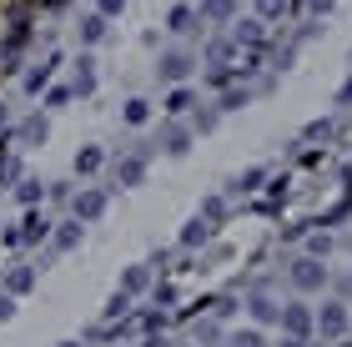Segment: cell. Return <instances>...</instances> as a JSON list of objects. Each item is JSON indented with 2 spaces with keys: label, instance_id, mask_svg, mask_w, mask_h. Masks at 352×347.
<instances>
[{
  "label": "cell",
  "instance_id": "42",
  "mask_svg": "<svg viewBox=\"0 0 352 347\" xmlns=\"http://www.w3.org/2000/svg\"><path fill=\"white\" fill-rule=\"evenodd\" d=\"M307 5H312V10H332V0H307Z\"/></svg>",
  "mask_w": 352,
  "mask_h": 347
},
{
  "label": "cell",
  "instance_id": "19",
  "mask_svg": "<svg viewBox=\"0 0 352 347\" xmlns=\"http://www.w3.org/2000/svg\"><path fill=\"white\" fill-rule=\"evenodd\" d=\"M81 41H86V45L106 41V15H101V10H96V15H86V21H81Z\"/></svg>",
  "mask_w": 352,
  "mask_h": 347
},
{
  "label": "cell",
  "instance_id": "9",
  "mask_svg": "<svg viewBox=\"0 0 352 347\" xmlns=\"http://www.w3.org/2000/svg\"><path fill=\"white\" fill-rule=\"evenodd\" d=\"M81 222H66V227H60V232H51V251H76V247H81Z\"/></svg>",
  "mask_w": 352,
  "mask_h": 347
},
{
  "label": "cell",
  "instance_id": "21",
  "mask_svg": "<svg viewBox=\"0 0 352 347\" xmlns=\"http://www.w3.org/2000/svg\"><path fill=\"white\" fill-rule=\"evenodd\" d=\"M51 71H56V60H45V66H36V71L25 76V91H30V96H41V91L51 86Z\"/></svg>",
  "mask_w": 352,
  "mask_h": 347
},
{
  "label": "cell",
  "instance_id": "39",
  "mask_svg": "<svg viewBox=\"0 0 352 347\" xmlns=\"http://www.w3.org/2000/svg\"><path fill=\"white\" fill-rule=\"evenodd\" d=\"M96 5H101V15H121V10H126V0H96Z\"/></svg>",
  "mask_w": 352,
  "mask_h": 347
},
{
  "label": "cell",
  "instance_id": "36",
  "mask_svg": "<svg viewBox=\"0 0 352 347\" xmlns=\"http://www.w3.org/2000/svg\"><path fill=\"white\" fill-rule=\"evenodd\" d=\"M232 312H236L232 297H217V302H212V317H232Z\"/></svg>",
  "mask_w": 352,
  "mask_h": 347
},
{
  "label": "cell",
  "instance_id": "7",
  "mask_svg": "<svg viewBox=\"0 0 352 347\" xmlns=\"http://www.w3.org/2000/svg\"><path fill=\"white\" fill-rule=\"evenodd\" d=\"M247 312H252L257 322H277V317H282V307L272 302L267 292H252V297H247Z\"/></svg>",
  "mask_w": 352,
  "mask_h": 347
},
{
  "label": "cell",
  "instance_id": "23",
  "mask_svg": "<svg viewBox=\"0 0 352 347\" xmlns=\"http://www.w3.org/2000/svg\"><path fill=\"white\" fill-rule=\"evenodd\" d=\"M191 106H197V96H191L186 86H176L171 96H166V111H171V116H182V111H191Z\"/></svg>",
  "mask_w": 352,
  "mask_h": 347
},
{
  "label": "cell",
  "instance_id": "33",
  "mask_svg": "<svg viewBox=\"0 0 352 347\" xmlns=\"http://www.w3.org/2000/svg\"><path fill=\"white\" fill-rule=\"evenodd\" d=\"M0 181H21V161H15V156H10V161H0Z\"/></svg>",
  "mask_w": 352,
  "mask_h": 347
},
{
  "label": "cell",
  "instance_id": "38",
  "mask_svg": "<svg viewBox=\"0 0 352 347\" xmlns=\"http://www.w3.org/2000/svg\"><path fill=\"white\" fill-rule=\"evenodd\" d=\"M257 181H262V171H247V177H236V192H252Z\"/></svg>",
  "mask_w": 352,
  "mask_h": 347
},
{
  "label": "cell",
  "instance_id": "27",
  "mask_svg": "<svg viewBox=\"0 0 352 347\" xmlns=\"http://www.w3.org/2000/svg\"><path fill=\"white\" fill-rule=\"evenodd\" d=\"M126 312H131V292H116L106 302V317H126Z\"/></svg>",
  "mask_w": 352,
  "mask_h": 347
},
{
  "label": "cell",
  "instance_id": "22",
  "mask_svg": "<svg viewBox=\"0 0 352 347\" xmlns=\"http://www.w3.org/2000/svg\"><path fill=\"white\" fill-rule=\"evenodd\" d=\"M232 41L236 45H262V21H242V25L232 30Z\"/></svg>",
  "mask_w": 352,
  "mask_h": 347
},
{
  "label": "cell",
  "instance_id": "3",
  "mask_svg": "<svg viewBox=\"0 0 352 347\" xmlns=\"http://www.w3.org/2000/svg\"><path fill=\"white\" fill-rule=\"evenodd\" d=\"M191 66H197V60H191L186 51H166L162 60H156V76H162L166 86H182L186 76H191Z\"/></svg>",
  "mask_w": 352,
  "mask_h": 347
},
{
  "label": "cell",
  "instance_id": "6",
  "mask_svg": "<svg viewBox=\"0 0 352 347\" xmlns=\"http://www.w3.org/2000/svg\"><path fill=\"white\" fill-rule=\"evenodd\" d=\"M141 177H146V151L126 156V161H116V186H136Z\"/></svg>",
  "mask_w": 352,
  "mask_h": 347
},
{
  "label": "cell",
  "instance_id": "41",
  "mask_svg": "<svg viewBox=\"0 0 352 347\" xmlns=\"http://www.w3.org/2000/svg\"><path fill=\"white\" fill-rule=\"evenodd\" d=\"M338 292H342V297H352V272H347V277H338Z\"/></svg>",
  "mask_w": 352,
  "mask_h": 347
},
{
  "label": "cell",
  "instance_id": "32",
  "mask_svg": "<svg viewBox=\"0 0 352 347\" xmlns=\"http://www.w3.org/2000/svg\"><path fill=\"white\" fill-rule=\"evenodd\" d=\"M71 96H76V91H71V86H56V91H45V106H66Z\"/></svg>",
  "mask_w": 352,
  "mask_h": 347
},
{
  "label": "cell",
  "instance_id": "35",
  "mask_svg": "<svg viewBox=\"0 0 352 347\" xmlns=\"http://www.w3.org/2000/svg\"><path fill=\"white\" fill-rule=\"evenodd\" d=\"M307 247H312V257H327V251H332V236H307Z\"/></svg>",
  "mask_w": 352,
  "mask_h": 347
},
{
  "label": "cell",
  "instance_id": "26",
  "mask_svg": "<svg viewBox=\"0 0 352 347\" xmlns=\"http://www.w3.org/2000/svg\"><path fill=\"white\" fill-rule=\"evenodd\" d=\"M221 216H227V201H221V197H206V201H201V222H221Z\"/></svg>",
  "mask_w": 352,
  "mask_h": 347
},
{
  "label": "cell",
  "instance_id": "13",
  "mask_svg": "<svg viewBox=\"0 0 352 347\" xmlns=\"http://www.w3.org/2000/svg\"><path fill=\"white\" fill-rule=\"evenodd\" d=\"M51 236V222H45L41 212H25V222H21V242H45Z\"/></svg>",
  "mask_w": 352,
  "mask_h": 347
},
{
  "label": "cell",
  "instance_id": "45",
  "mask_svg": "<svg viewBox=\"0 0 352 347\" xmlns=\"http://www.w3.org/2000/svg\"><path fill=\"white\" fill-rule=\"evenodd\" d=\"M56 347H81V342H56Z\"/></svg>",
  "mask_w": 352,
  "mask_h": 347
},
{
  "label": "cell",
  "instance_id": "31",
  "mask_svg": "<svg viewBox=\"0 0 352 347\" xmlns=\"http://www.w3.org/2000/svg\"><path fill=\"white\" fill-rule=\"evenodd\" d=\"M141 327H146V333H162V327H166V317H162V312H141V317H136Z\"/></svg>",
  "mask_w": 352,
  "mask_h": 347
},
{
  "label": "cell",
  "instance_id": "29",
  "mask_svg": "<svg viewBox=\"0 0 352 347\" xmlns=\"http://www.w3.org/2000/svg\"><path fill=\"white\" fill-rule=\"evenodd\" d=\"M287 10V0H257V15L262 21H272V15H282Z\"/></svg>",
  "mask_w": 352,
  "mask_h": 347
},
{
  "label": "cell",
  "instance_id": "30",
  "mask_svg": "<svg viewBox=\"0 0 352 347\" xmlns=\"http://www.w3.org/2000/svg\"><path fill=\"white\" fill-rule=\"evenodd\" d=\"M247 106V91H227V96H221V111H242Z\"/></svg>",
  "mask_w": 352,
  "mask_h": 347
},
{
  "label": "cell",
  "instance_id": "8",
  "mask_svg": "<svg viewBox=\"0 0 352 347\" xmlns=\"http://www.w3.org/2000/svg\"><path fill=\"white\" fill-rule=\"evenodd\" d=\"M71 91H76V96H91V91H96V60H91V56L76 60V81H71Z\"/></svg>",
  "mask_w": 352,
  "mask_h": 347
},
{
  "label": "cell",
  "instance_id": "18",
  "mask_svg": "<svg viewBox=\"0 0 352 347\" xmlns=\"http://www.w3.org/2000/svg\"><path fill=\"white\" fill-rule=\"evenodd\" d=\"M206 236H212V222H201V216H191L186 232H182V247H201Z\"/></svg>",
  "mask_w": 352,
  "mask_h": 347
},
{
  "label": "cell",
  "instance_id": "1",
  "mask_svg": "<svg viewBox=\"0 0 352 347\" xmlns=\"http://www.w3.org/2000/svg\"><path fill=\"white\" fill-rule=\"evenodd\" d=\"M106 207H111V192H106V186H81V192L71 197L76 222H96V216H106Z\"/></svg>",
  "mask_w": 352,
  "mask_h": 347
},
{
  "label": "cell",
  "instance_id": "20",
  "mask_svg": "<svg viewBox=\"0 0 352 347\" xmlns=\"http://www.w3.org/2000/svg\"><path fill=\"white\" fill-rule=\"evenodd\" d=\"M126 126H146L151 121V101H141V96H131V101H126Z\"/></svg>",
  "mask_w": 352,
  "mask_h": 347
},
{
  "label": "cell",
  "instance_id": "43",
  "mask_svg": "<svg viewBox=\"0 0 352 347\" xmlns=\"http://www.w3.org/2000/svg\"><path fill=\"white\" fill-rule=\"evenodd\" d=\"M282 347H302V337H287V342H282Z\"/></svg>",
  "mask_w": 352,
  "mask_h": 347
},
{
  "label": "cell",
  "instance_id": "28",
  "mask_svg": "<svg viewBox=\"0 0 352 347\" xmlns=\"http://www.w3.org/2000/svg\"><path fill=\"white\" fill-rule=\"evenodd\" d=\"M201 342H221V327L217 322H197V347Z\"/></svg>",
  "mask_w": 352,
  "mask_h": 347
},
{
  "label": "cell",
  "instance_id": "40",
  "mask_svg": "<svg viewBox=\"0 0 352 347\" xmlns=\"http://www.w3.org/2000/svg\"><path fill=\"white\" fill-rule=\"evenodd\" d=\"M141 347H171V342H166V333H146V342H141Z\"/></svg>",
  "mask_w": 352,
  "mask_h": 347
},
{
  "label": "cell",
  "instance_id": "17",
  "mask_svg": "<svg viewBox=\"0 0 352 347\" xmlns=\"http://www.w3.org/2000/svg\"><path fill=\"white\" fill-rule=\"evenodd\" d=\"M45 136H51V121H45V116H30V121L21 126V141H25V146H41Z\"/></svg>",
  "mask_w": 352,
  "mask_h": 347
},
{
  "label": "cell",
  "instance_id": "34",
  "mask_svg": "<svg viewBox=\"0 0 352 347\" xmlns=\"http://www.w3.org/2000/svg\"><path fill=\"white\" fill-rule=\"evenodd\" d=\"M232 347H267V342H262V333H236Z\"/></svg>",
  "mask_w": 352,
  "mask_h": 347
},
{
  "label": "cell",
  "instance_id": "2",
  "mask_svg": "<svg viewBox=\"0 0 352 347\" xmlns=\"http://www.w3.org/2000/svg\"><path fill=\"white\" fill-rule=\"evenodd\" d=\"M292 287H297V292H322V287H327V267L317 262V257L292 262Z\"/></svg>",
  "mask_w": 352,
  "mask_h": 347
},
{
  "label": "cell",
  "instance_id": "10",
  "mask_svg": "<svg viewBox=\"0 0 352 347\" xmlns=\"http://www.w3.org/2000/svg\"><path fill=\"white\" fill-rule=\"evenodd\" d=\"M236 15V0H201V21H212V25H227Z\"/></svg>",
  "mask_w": 352,
  "mask_h": 347
},
{
  "label": "cell",
  "instance_id": "12",
  "mask_svg": "<svg viewBox=\"0 0 352 347\" xmlns=\"http://www.w3.org/2000/svg\"><path fill=\"white\" fill-rule=\"evenodd\" d=\"M101 166H106V151L101 146H81V151H76V171H81V177H96Z\"/></svg>",
  "mask_w": 352,
  "mask_h": 347
},
{
  "label": "cell",
  "instance_id": "4",
  "mask_svg": "<svg viewBox=\"0 0 352 347\" xmlns=\"http://www.w3.org/2000/svg\"><path fill=\"white\" fill-rule=\"evenodd\" d=\"M277 322H282V327H287V333H292V337H307V333H312V327H317V317H312V312H307V307H302V302H287Z\"/></svg>",
  "mask_w": 352,
  "mask_h": 347
},
{
  "label": "cell",
  "instance_id": "37",
  "mask_svg": "<svg viewBox=\"0 0 352 347\" xmlns=\"http://www.w3.org/2000/svg\"><path fill=\"white\" fill-rule=\"evenodd\" d=\"M10 317H15V297L0 292V322H10Z\"/></svg>",
  "mask_w": 352,
  "mask_h": 347
},
{
  "label": "cell",
  "instance_id": "25",
  "mask_svg": "<svg viewBox=\"0 0 352 347\" xmlns=\"http://www.w3.org/2000/svg\"><path fill=\"white\" fill-rule=\"evenodd\" d=\"M191 21H197V15H191L186 5H176V10L166 15V30H176V36H182V30H191Z\"/></svg>",
  "mask_w": 352,
  "mask_h": 347
},
{
  "label": "cell",
  "instance_id": "15",
  "mask_svg": "<svg viewBox=\"0 0 352 347\" xmlns=\"http://www.w3.org/2000/svg\"><path fill=\"white\" fill-rule=\"evenodd\" d=\"M151 287V267H126V272H121V292H146Z\"/></svg>",
  "mask_w": 352,
  "mask_h": 347
},
{
  "label": "cell",
  "instance_id": "16",
  "mask_svg": "<svg viewBox=\"0 0 352 347\" xmlns=\"http://www.w3.org/2000/svg\"><path fill=\"white\" fill-rule=\"evenodd\" d=\"M41 197H45V186H41L36 177H21V181H15V201H21V207H36Z\"/></svg>",
  "mask_w": 352,
  "mask_h": 347
},
{
  "label": "cell",
  "instance_id": "5",
  "mask_svg": "<svg viewBox=\"0 0 352 347\" xmlns=\"http://www.w3.org/2000/svg\"><path fill=\"white\" fill-rule=\"evenodd\" d=\"M317 327H322L327 337H342L347 333V307L342 302H327L322 312H317Z\"/></svg>",
  "mask_w": 352,
  "mask_h": 347
},
{
  "label": "cell",
  "instance_id": "11",
  "mask_svg": "<svg viewBox=\"0 0 352 347\" xmlns=\"http://www.w3.org/2000/svg\"><path fill=\"white\" fill-rule=\"evenodd\" d=\"M30 287H36V267H10V272H6V292L10 297H21Z\"/></svg>",
  "mask_w": 352,
  "mask_h": 347
},
{
  "label": "cell",
  "instance_id": "24",
  "mask_svg": "<svg viewBox=\"0 0 352 347\" xmlns=\"http://www.w3.org/2000/svg\"><path fill=\"white\" fill-rule=\"evenodd\" d=\"M232 45H236V41H212V45H206V60H212V66H227V60H232Z\"/></svg>",
  "mask_w": 352,
  "mask_h": 347
},
{
  "label": "cell",
  "instance_id": "44",
  "mask_svg": "<svg viewBox=\"0 0 352 347\" xmlns=\"http://www.w3.org/2000/svg\"><path fill=\"white\" fill-rule=\"evenodd\" d=\"M0 141H6V111H0Z\"/></svg>",
  "mask_w": 352,
  "mask_h": 347
},
{
  "label": "cell",
  "instance_id": "14",
  "mask_svg": "<svg viewBox=\"0 0 352 347\" xmlns=\"http://www.w3.org/2000/svg\"><path fill=\"white\" fill-rule=\"evenodd\" d=\"M162 146H166L171 156H186V151H191V131H186V126H166V131H162Z\"/></svg>",
  "mask_w": 352,
  "mask_h": 347
}]
</instances>
